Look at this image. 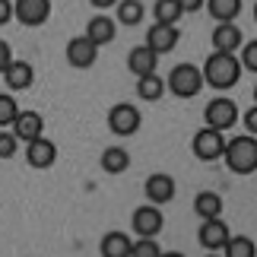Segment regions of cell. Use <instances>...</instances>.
Listing matches in <instances>:
<instances>
[{
    "label": "cell",
    "mask_w": 257,
    "mask_h": 257,
    "mask_svg": "<svg viewBox=\"0 0 257 257\" xmlns=\"http://www.w3.org/2000/svg\"><path fill=\"white\" fill-rule=\"evenodd\" d=\"M127 67H131L134 76L156 73V67H159V54H156L150 45H137V48H131V54H127Z\"/></svg>",
    "instance_id": "17"
},
{
    "label": "cell",
    "mask_w": 257,
    "mask_h": 257,
    "mask_svg": "<svg viewBox=\"0 0 257 257\" xmlns=\"http://www.w3.org/2000/svg\"><path fill=\"white\" fill-rule=\"evenodd\" d=\"M159 254H162L159 241L150 235H137V241H131V257H159Z\"/></svg>",
    "instance_id": "27"
},
{
    "label": "cell",
    "mask_w": 257,
    "mask_h": 257,
    "mask_svg": "<svg viewBox=\"0 0 257 257\" xmlns=\"http://www.w3.org/2000/svg\"><path fill=\"white\" fill-rule=\"evenodd\" d=\"M10 127H13V137L19 143H29V140H35V137L45 134V117L38 111H19Z\"/></svg>",
    "instance_id": "13"
},
{
    "label": "cell",
    "mask_w": 257,
    "mask_h": 257,
    "mask_svg": "<svg viewBox=\"0 0 257 257\" xmlns=\"http://www.w3.org/2000/svg\"><path fill=\"white\" fill-rule=\"evenodd\" d=\"M13 61V51H10V45L4 42V38H0V73L7 70V64Z\"/></svg>",
    "instance_id": "32"
},
{
    "label": "cell",
    "mask_w": 257,
    "mask_h": 257,
    "mask_svg": "<svg viewBox=\"0 0 257 257\" xmlns=\"http://www.w3.org/2000/svg\"><path fill=\"white\" fill-rule=\"evenodd\" d=\"M194 213L200 216V219H216V216H222V197L216 191H200L194 197Z\"/></svg>",
    "instance_id": "20"
},
{
    "label": "cell",
    "mask_w": 257,
    "mask_h": 257,
    "mask_svg": "<svg viewBox=\"0 0 257 257\" xmlns=\"http://www.w3.org/2000/svg\"><path fill=\"white\" fill-rule=\"evenodd\" d=\"M114 7H117V23L121 26H140L143 16H146L140 0H117Z\"/></svg>",
    "instance_id": "24"
},
{
    "label": "cell",
    "mask_w": 257,
    "mask_h": 257,
    "mask_svg": "<svg viewBox=\"0 0 257 257\" xmlns=\"http://www.w3.org/2000/svg\"><path fill=\"white\" fill-rule=\"evenodd\" d=\"M181 4L184 13H197V10H203V0H178Z\"/></svg>",
    "instance_id": "34"
},
{
    "label": "cell",
    "mask_w": 257,
    "mask_h": 257,
    "mask_svg": "<svg viewBox=\"0 0 257 257\" xmlns=\"http://www.w3.org/2000/svg\"><path fill=\"white\" fill-rule=\"evenodd\" d=\"M244 131L257 134V108H248V114H244Z\"/></svg>",
    "instance_id": "33"
},
{
    "label": "cell",
    "mask_w": 257,
    "mask_h": 257,
    "mask_svg": "<svg viewBox=\"0 0 257 257\" xmlns=\"http://www.w3.org/2000/svg\"><path fill=\"white\" fill-rule=\"evenodd\" d=\"M13 19V0H0V26H7Z\"/></svg>",
    "instance_id": "31"
},
{
    "label": "cell",
    "mask_w": 257,
    "mask_h": 257,
    "mask_svg": "<svg viewBox=\"0 0 257 257\" xmlns=\"http://www.w3.org/2000/svg\"><path fill=\"white\" fill-rule=\"evenodd\" d=\"M203 7L216 23H235L241 13V0H203Z\"/></svg>",
    "instance_id": "19"
},
{
    "label": "cell",
    "mask_w": 257,
    "mask_h": 257,
    "mask_svg": "<svg viewBox=\"0 0 257 257\" xmlns=\"http://www.w3.org/2000/svg\"><path fill=\"white\" fill-rule=\"evenodd\" d=\"M229 225L222 222V216H216V219H200V232H197V241H200V248L206 251H222L225 238H229Z\"/></svg>",
    "instance_id": "11"
},
{
    "label": "cell",
    "mask_w": 257,
    "mask_h": 257,
    "mask_svg": "<svg viewBox=\"0 0 257 257\" xmlns=\"http://www.w3.org/2000/svg\"><path fill=\"white\" fill-rule=\"evenodd\" d=\"M4 83L13 89V92H23V89H29L35 83V70H32V64L29 61H10L7 64V70H4Z\"/></svg>",
    "instance_id": "15"
},
{
    "label": "cell",
    "mask_w": 257,
    "mask_h": 257,
    "mask_svg": "<svg viewBox=\"0 0 257 257\" xmlns=\"http://www.w3.org/2000/svg\"><path fill=\"white\" fill-rule=\"evenodd\" d=\"M222 159L229 165V172L235 175H254L257 172V140L254 134H241L232 137V143H225Z\"/></svg>",
    "instance_id": "2"
},
{
    "label": "cell",
    "mask_w": 257,
    "mask_h": 257,
    "mask_svg": "<svg viewBox=\"0 0 257 257\" xmlns=\"http://www.w3.org/2000/svg\"><path fill=\"white\" fill-rule=\"evenodd\" d=\"M140 124H143V114H140V108L131 105V102H117V105H111V111H108V131L114 137H134L140 131Z\"/></svg>",
    "instance_id": "4"
},
{
    "label": "cell",
    "mask_w": 257,
    "mask_h": 257,
    "mask_svg": "<svg viewBox=\"0 0 257 257\" xmlns=\"http://www.w3.org/2000/svg\"><path fill=\"white\" fill-rule=\"evenodd\" d=\"M153 16H156V23H165V26H178V19L184 16V10L178 0H156V7H153Z\"/></svg>",
    "instance_id": "25"
},
{
    "label": "cell",
    "mask_w": 257,
    "mask_h": 257,
    "mask_svg": "<svg viewBox=\"0 0 257 257\" xmlns=\"http://www.w3.org/2000/svg\"><path fill=\"white\" fill-rule=\"evenodd\" d=\"M203 121L206 127H216V131H229V127H235V121H238V105L232 102V98H213V102H206L203 108Z\"/></svg>",
    "instance_id": "6"
},
{
    "label": "cell",
    "mask_w": 257,
    "mask_h": 257,
    "mask_svg": "<svg viewBox=\"0 0 257 257\" xmlns=\"http://www.w3.org/2000/svg\"><path fill=\"white\" fill-rule=\"evenodd\" d=\"M241 70H251V73H257V42H248L244 45V51H241Z\"/></svg>",
    "instance_id": "30"
},
{
    "label": "cell",
    "mask_w": 257,
    "mask_h": 257,
    "mask_svg": "<svg viewBox=\"0 0 257 257\" xmlns=\"http://www.w3.org/2000/svg\"><path fill=\"white\" fill-rule=\"evenodd\" d=\"M89 4H92V7H98V10H108V7H114L117 0H89Z\"/></svg>",
    "instance_id": "35"
},
{
    "label": "cell",
    "mask_w": 257,
    "mask_h": 257,
    "mask_svg": "<svg viewBox=\"0 0 257 257\" xmlns=\"http://www.w3.org/2000/svg\"><path fill=\"white\" fill-rule=\"evenodd\" d=\"M200 73H203V86H213L222 92V89H232L241 80V64L229 51H213L206 57V64L200 67Z\"/></svg>",
    "instance_id": "1"
},
{
    "label": "cell",
    "mask_w": 257,
    "mask_h": 257,
    "mask_svg": "<svg viewBox=\"0 0 257 257\" xmlns=\"http://www.w3.org/2000/svg\"><path fill=\"white\" fill-rule=\"evenodd\" d=\"M98 251L105 257H131V235L124 232H108L102 244H98Z\"/></svg>",
    "instance_id": "23"
},
{
    "label": "cell",
    "mask_w": 257,
    "mask_h": 257,
    "mask_svg": "<svg viewBox=\"0 0 257 257\" xmlns=\"http://www.w3.org/2000/svg\"><path fill=\"white\" fill-rule=\"evenodd\" d=\"M131 225H134L137 235H150V238H156V235L162 232V225H165V216H162V210L156 203H143V206L134 210Z\"/></svg>",
    "instance_id": "7"
},
{
    "label": "cell",
    "mask_w": 257,
    "mask_h": 257,
    "mask_svg": "<svg viewBox=\"0 0 257 257\" xmlns=\"http://www.w3.org/2000/svg\"><path fill=\"white\" fill-rule=\"evenodd\" d=\"M137 95L143 102H159L165 95V80L156 73H146V76H137Z\"/></svg>",
    "instance_id": "22"
},
{
    "label": "cell",
    "mask_w": 257,
    "mask_h": 257,
    "mask_svg": "<svg viewBox=\"0 0 257 257\" xmlns=\"http://www.w3.org/2000/svg\"><path fill=\"white\" fill-rule=\"evenodd\" d=\"M13 16L23 26H45L51 16V0H16L13 4Z\"/></svg>",
    "instance_id": "9"
},
{
    "label": "cell",
    "mask_w": 257,
    "mask_h": 257,
    "mask_svg": "<svg viewBox=\"0 0 257 257\" xmlns=\"http://www.w3.org/2000/svg\"><path fill=\"white\" fill-rule=\"evenodd\" d=\"M26 162L32 165V169H51L57 162V146L54 140H48V137H35V140L26 143Z\"/></svg>",
    "instance_id": "10"
},
{
    "label": "cell",
    "mask_w": 257,
    "mask_h": 257,
    "mask_svg": "<svg viewBox=\"0 0 257 257\" xmlns=\"http://www.w3.org/2000/svg\"><path fill=\"white\" fill-rule=\"evenodd\" d=\"M16 114H19L16 98H13V95H7V92H0V127H10Z\"/></svg>",
    "instance_id": "28"
},
{
    "label": "cell",
    "mask_w": 257,
    "mask_h": 257,
    "mask_svg": "<svg viewBox=\"0 0 257 257\" xmlns=\"http://www.w3.org/2000/svg\"><path fill=\"white\" fill-rule=\"evenodd\" d=\"M114 35H117V23L111 16H92L89 19V26H86V38L92 45H108V42H114Z\"/></svg>",
    "instance_id": "18"
},
{
    "label": "cell",
    "mask_w": 257,
    "mask_h": 257,
    "mask_svg": "<svg viewBox=\"0 0 257 257\" xmlns=\"http://www.w3.org/2000/svg\"><path fill=\"white\" fill-rule=\"evenodd\" d=\"M19 150V140L13 137V131H0V159H13Z\"/></svg>",
    "instance_id": "29"
},
{
    "label": "cell",
    "mask_w": 257,
    "mask_h": 257,
    "mask_svg": "<svg viewBox=\"0 0 257 257\" xmlns=\"http://www.w3.org/2000/svg\"><path fill=\"white\" fill-rule=\"evenodd\" d=\"M191 150L200 162H216V159H222L225 137H222V131H216V127H200L191 140Z\"/></svg>",
    "instance_id": "5"
},
{
    "label": "cell",
    "mask_w": 257,
    "mask_h": 257,
    "mask_svg": "<svg viewBox=\"0 0 257 257\" xmlns=\"http://www.w3.org/2000/svg\"><path fill=\"white\" fill-rule=\"evenodd\" d=\"M222 251L229 257H251L254 254V241L244 238V235H229L225 244H222Z\"/></svg>",
    "instance_id": "26"
},
{
    "label": "cell",
    "mask_w": 257,
    "mask_h": 257,
    "mask_svg": "<svg viewBox=\"0 0 257 257\" xmlns=\"http://www.w3.org/2000/svg\"><path fill=\"white\" fill-rule=\"evenodd\" d=\"M98 61V45H92L86 35H76L67 42V64L76 67V70H89Z\"/></svg>",
    "instance_id": "8"
},
{
    "label": "cell",
    "mask_w": 257,
    "mask_h": 257,
    "mask_svg": "<svg viewBox=\"0 0 257 257\" xmlns=\"http://www.w3.org/2000/svg\"><path fill=\"white\" fill-rule=\"evenodd\" d=\"M175 178L172 175H165V172H156L146 178V184H143V194H146V200L156 203V206H162V203H169L172 197H175Z\"/></svg>",
    "instance_id": "12"
},
{
    "label": "cell",
    "mask_w": 257,
    "mask_h": 257,
    "mask_svg": "<svg viewBox=\"0 0 257 257\" xmlns=\"http://www.w3.org/2000/svg\"><path fill=\"white\" fill-rule=\"evenodd\" d=\"M165 89H169L175 98H194V95H200V89H203L200 67H194V64H178V67H172L169 80H165Z\"/></svg>",
    "instance_id": "3"
},
{
    "label": "cell",
    "mask_w": 257,
    "mask_h": 257,
    "mask_svg": "<svg viewBox=\"0 0 257 257\" xmlns=\"http://www.w3.org/2000/svg\"><path fill=\"white\" fill-rule=\"evenodd\" d=\"M178 38H181V32H178V26L156 23V26H150V32H146V45H150L156 54H165V51H175Z\"/></svg>",
    "instance_id": "14"
},
{
    "label": "cell",
    "mask_w": 257,
    "mask_h": 257,
    "mask_svg": "<svg viewBox=\"0 0 257 257\" xmlns=\"http://www.w3.org/2000/svg\"><path fill=\"white\" fill-rule=\"evenodd\" d=\"M127 169H131V153L127 150H121V146H108V150L102 153V172L124 175Z\"/></svg>",
    "instance_id": "21"
},
{
    "label": "cell",
    "mask_w": 257,
    "mask_h": 257,
    "mask_svg": "<svg viewBox=\"0 0 257 257\" xmlns=\"http://www.w3.org/2000/svg\"><path fill=\"white\" fill-rule=\"evenodd\" d=\"M241 45H244V35H241V29L235 26V23H219V26L213 29V51L235 54Z\"/></svg>",
    "instance_id": "16"
}]
</instances>
